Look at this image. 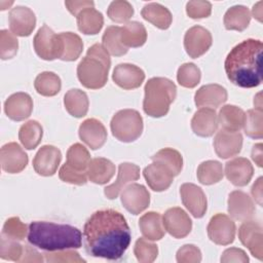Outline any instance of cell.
<instances>
[{"label":"cell","mask_w":263,"mask_h":263,"mask_svg":"<svg viewBox=\"0 0 263 263\" xmlns=\"http://www.w3.org/2000/svg\"><path fill=\"white\" fill-rule=\"evenodd\" d=\"M112 79L123 89H134L141 86L145 79V73L138 66L124 63L115 67Z\"/></svg>","instance_id":"18"},{"label":"cell","mask_w":263,"mask_h":263,"mask_svg":"<svg viewBox=\"0 0 263 263\" xmlns=\"http://www.w3.org/2000/svg\"><path fill=\"white\" fill-rule=\"evenodd\" d=\"M120 39L125 47H140L147 40V31L139 22H128L121 27Z\"/></svg>","instance_id":"33"},{"label":"cell","mask_w":263,"mask_h":263,"mask_svg":"<svg viewBox=\"0 0 263 263\" xmlns=\"http://www.w3.org/2000/svg\"><path fill=\"white\" fill-rule=\"evenodd\" d=\"M141 14L144 20L161 30L168 29L173 21L171 11L165 6L155 2L146 4L142 8Z\"/></svg>","instance_id":"29"},{"label":"cell","mask_w":263,"mask_h":263,"mask_svg":"<svg viewBox=\"0 0 263 263\" xmlns=\"http://www.w3.org/2000/svg\"><path fill=\"white\" fill-rule=\"evenodd\" d=\"M120 33H121V27L110 26L105 30L102 38L104 48L110 54L115 57H121L125 54L128 50V48L125 47L121 42Z\"/></svg>","instance_id":"38"},{"label":"cell","mask_w":263,"mask_h":263,"mask_svg":"<svg viewBox=\"0 0 263 263\" xmlns=\"http://www.w3.org/2000/svg\"><path fill=\"white\" fill-rule=\"evenodd\" d=\"M0 155L2 170L8 174L21 173L28 164V155L17 143L3 145Z\"/></svg>","instance_id":"16"},{"label":"cell","mask_w":263,"mask_h":263,"mask_svg":"<svg viewBox=\"0 0 263 263\" xmlns=\"http://www.w3.org/2000/svg\"><path fill=\"white\" fill-rule=\"evenodd\" d=\"M201 73L199 68L193 63H186L180 66L177 72V80L179 84L186 88H193L199 82Z\"/></svg>","instance_id":"42"},{"label":"cell","mask_w":263,"mask_h":263,"mask_svg":"<svg viewBox=\"0 0 263 263\" xmlns=\"http://www.w3.org/2000/svg\"><path fill=\"white\" fill-rule=\"evenodd\" d=\"M162 223L164 229L175 238L187 236L192 229V221L188 214L181 208L168 209L163 217Z\"/></svg>","instance_id":"11"},{"label":"cell","mask_w":263,"mask_h":263,"mask_svg":"<svg viewBox=\"0 0 263 263\" xmlns=\"http://www.w3.org/2000/svg\"><path fill=\"white\" fill-rule=\"evenodd\" d=\"M243 129L248 137L261 139L263 137V115L262 110L251 109L246 113Z\"/></svg>","instance_id":"43"},{"label":"cell","mask_w":263,"mask_h":263,"mask_svg":"<svg viewBox=\"0 0 263 263\" xmlns=\"http://www.w3.org/2000/svg\"><path fill=\"white\" fill-rule=\"evenodd\" d=\"M33 45L39 58L45 61L61 59L63 55V41L60 34H55L48 26L43 25L36 33Z\"/></svg>","instance_id":"7"},{"label":"cell","mask_w":263,"mask_h":263,"mask_svg":"<svg viewBox=\"0 0 263 263\" xmlns=\"http://www.w3.org/2000/svg\"><path fill=\"white\" fill-rule=\"evenodd\" d=\"M252 13L256 20H258L259 22H262V2L261 1L258 2L256 5H254Z\"/></svg>","instance_id":"58"},{"label":"cell","mask_w":263,"mask_h":263,"mask_svg":"<svg viewBox=\"0 0 263 263\" xmlns=\"http://www.w3.org/2000/svg\"><path fill=\"white\" fill-rule=\"evenodd\" d=\"M213 39L209 30L201 26H193L184 36V47L187 54L197 59L204 54L212 46Z\"/></svg>","instance_id":"9"},{"label":"cell","mask_w":263,"mask_h":263,"mask_svg":"<svg viewBox=\"0 0 263 263\" xmlns=\"http://www.w3.org/2000/svg\"><path fill=\"white\" fill-rule=\"evenodd\" d=\"M88 150L81 144H73L67 151V163L78 171H86L90 162Z\"/></svg>","instance_id":"41"},{"label":"cell","mask_w":263,"mask_h":263,"mask_svg":"<svg viewBox=\"0 0 263 263\" xmlns=\"http://www.w3.org/2000/svg\"><path fill=\"white\" fill-rule=\"evenodd\" d=\"M134 254L141 263H151L158 255V248L155 243L150 242L147 238L137 239L134 248Z\"/></svg>","instance_id":"46"},{"label":"cell","mask_w":263,"mask_h":263,"mask_svg":"<svg viewBox=\"0 0 263 263\" xmlns=\"http://www.w3.org/2000/svg\"><path fill=\"white\" fill-rule=\"evenodd\" d=\"M186 12L189 17L194 20L208 17L212 12V4L203 0L189 1L186 4Z\"/></svg>","instance_id":"51"},{"label":"cell","mask_w":263,"mask_h":263,"mask_svg":"<svg viewBox=\"0 0 263 263\" xmlns=\"http://www.w3.org/2000/svg\"><path fill=\"white\" fill-rule=\"evenodd\" d=\"M176 258L179 263H198L201 261V252L194 245H185L178 250Z\"/></svg>","instance_id":"52"},{"label":"cell","mask_w":263,"mask_h":263,"mask_svg":"<svg viewBox=\"0 0 263 263\" xmlns=\"http://www.w3.org/2000/svg\"><path fill=\"white\" fill-rule=\"evenodd\" d=\"M107 14L109 18L115 23H128L129 18L134 15V8L128 1L115 0L110 3Z\"/></svg>","instance_id":"44"},{"label":"cell","mask_w":263,"mask_h":263,"mask_svg":"<svg viewBox=\"0 0 263 263\" xmlns=\"http://www.w3.org/2000/svg\"><path fill=\"white\" fill-rule=\"evenodd\" d=\"M256 212L252 198L240 190L232 191L228 196V213L238 221L251 220Z\"/></svg>","instance_id":"20"},{"label":"cell","mask_w":263,"mask_h":263,"mask_svg":"<svg viewBox=\"0 0 263 263\" xmlns=\"http://www.w3.org/2000/svg\"><path fill=\"white\" fill-rule=\"evenodd\" d=\"M262 49L260 40L247 39L230 50L224 66L227 77L233 84L252 88L262 82Z\"/></svg>","instance_id":"2"},{"label":"cell","mask_w":263,"mask_h":263,"mask_svg":"<svg viewBox=\"0 0 263 263\" xmlns=\"http://www.w3.org/2000/svg\"><path fill=\"white\" fill-rule=\"evenodd\" d=\"M245 119V111L234 105L223 106L218 115V122L221 128L228 132H238L243 126Z\"/></svg>","instance_id":"31"},{"label":"cell","mask_w":263,"mask_h":263,"mask_svg":"<svg viewBox=\"0 0 263 263\" xmlns=\"http://www.w3.org/2000/svg\"><path fill=\"white\" fill-rule=\"evenodd\" d=\"M221 262L229 263V262H239V263H247L249 262V257L247 254L237 248H230L223 252L221 257Z\"/></svg>","instance_id":"53"},{"label":"cell","mask_w":263,"mask_h":263,"mask_svg":"<svg viewBox=\"0 0 263 263\" xmlns=\"http://www.w3.org/2000/svg\"><path fill=\"white\" fill-rule=\"evenodd\" d=\"M78 134L81 141L92 150L103 147L107 140V130L104 124L96 118L85 119L80 124Z\"/></svg>","instance_id":"19"},{"label":"cell","mask_w":263,"mask_h":263,"mask_svg":"<svg viewBox=\"0 0 263 263\" xmlns=\"http://www.w3.org/2000/svg\"><path fill=\"white\" fill-rule=\"evenodd\" d=\"M65 5L68 8V10L70 11V13H72L73 15L77 16V14L82 11L84 8L87 7H93L95 3L93 1H89V0H82V1H65Z\"/></svg>","instance_id":"54"},{"label":"cell","mask_w":263,"mask_h":263,"mask_svg":"<svg viewBox=\"0 0 263 263\" xmlns=\"http://www.w3.org/2000/svg\"><path fill=\"white\" fill-rule=\"evenodd\" d=\"M60 36L63 41V55L61 58L62 61L72 62L76 61L83 49V42L81 38L72 32H63L60 33Z\"/></svg>","instance_id":"39"},{"label":"cell","mask_w":263,"mask_h":263,"mask_svg":"<svg viewBox=\"0 0 263 263\" xmlns=\"http://www.w3.org/2000/svg\"><path fill=\"white\" fill-rule=\"evenodd\" d=\"M78 30L85 35L98 34L104 25L103 14L95 7H87L80 11L77 16Z\"/></svg>","instance_id":"28"},{"label":"cell","mask_w":263,"mask_h":263,"mask_svg":"<svg viewBox=\"0 0 263 263\" xmlns=\"http://www.w3.org/2000/svg\"><path fill=\"white\" fill-rule=\"evenodd\" d=\"M4 111L11 120H25L33 111L32 98L26 92H15L5 101Z\"/></svg>","instance_id":"22"},{"label":"cell","mask_w":263,"mask_h":263,"mask_svg":"<svg viewBox=\"0 0 263 263\" xmlns=\"http://www.w3.org/2000/svg\"><path fill=\"white\" fill-rule=\"evenodd\" d=\"M28 228V241L47 252L79 249L82 246L80 230L71 225L35 221Z\"/></svg>","instance_id":"3"},{"label":"cell","mask_w":263,"mask_h":263,"mask_svg":"<svg viewBox=\"0 0 263 263\" xmlns=\"http://www.w3.org/2000/svg\"><path fill=\"white\" fill-rule=\"evenodd\" d=\"M144 178L148 186L156 192L166 190L173 183V173L161 162L153 161L143 171Z\"/></svg>","instance_id":"21"},{"label":"cell","mask_w":263,"mask_h":263,"mask_svg":"<svg viewBox=\"0 0 263 263\" xmlns=\"http://www.w3.org/2000/svg\"><path fill=\"white\" fill-rule=\"evenodd\" d=\"M140 178V167L137 164L129 163V162H123L120 163L118 166V176L116 181L105 187L104 193L107 198L114 199L118 196L122 188L134 181H137Z\"/></svg>","instance_id":"26"},{"label":"cell","mask_w":263,"mask_h":263,"mask_svg":"<svg viewBox=\"0 0 263 263\" xmlns=\"http://www.w3.org/2000/svg\"><path fill=\"white\" fill-rule=\"evenodd\" d=\"M227 101V90L219 84H206L197 89L194 102L197 107L218 108Z\"/></svg>","instance_id":"24"},{"label":"cell","mask_w":263,"mask_h":263,"mask_svg":"<svg viewBox=\"0 0 263 263\" xmlns=\"http://www.w3.org/2000/svg\"><path fill=\"white\" fill-rule=\"evenodd\" d=\"M180 195L185 208L195 218L204 216L208 208L206 196L202 189L192 183H184L180 187Z\"/></svg>","instance_id":"12"},{"label":"cell","mask_w":263,"mask_h":263,"mask_svg":"<svg viewBox=\"0 0 263 263\" xmlns=\"http://www.w3.org/2000/svg\"><path fill=\"white\" fill-rule=\"evenodd\" d=\"M139 227L144 237L153 241L161 239L165 233L162 218L156 212L144 214L139 220Z\"/></svg>","instance_id":"30"},{"label":"cell","mask_w":263,"mask_h":263,"mask_svg":"<svg viewBox=\"0 0 263 263\" xmlns=\"http://www.w3.org/2000/svg\"><path fill=\"white\" fill-rule=\"evenodd\" d=\"M223 22L227 30L243 31L251 22V12L243 5H234L225 12Z\"/></svg>","instance_id":"34"},{"label":"cell","mask_w":263,"mask_h":263,"mask_svg":"<svg viewBox=\"0 0 263 263\" xmlns=\"http://www.w3.org/2000/svg\"><path fill=\"white\" fill-rule=\"evenodd\" d=\"M111 66L109 52L103 45H91L86 55L77 66V77L80 83L89 89H99L105 86Z\"/></svg>","instance_id":"4"},{"label":"cell","mask_w":263,"mask_h":263,"mask_svg":"<svg viewBox=\"0 0 263 263\" xmlns=\"http://www.w3.org/2000/svg\"><path fill=\"white\" fill-rule=\"evenodd\" d=\"M112 135L120 142L136 141L143 132V118L134 109H123L115 113L110 123Z\"/></svg>","instance_id":"6"},{"label":"cell","mask_w":263,"mask_h":263,"mask_svg":"<svg viewBox=\"0 0 263 263\" xmlns=\"http://www.w3.org/2000/svg\"><path fill=\"white\" fill-rule=\"evenodd\" d=\"M88 179L99 185L108 183L115 174V165L112 161L104 157H97L90 160L87 166Z\"/></svg>","instance_id":"27"},{"label":"cell","mask_w":263,"mask_h":263,"mask_svg":"<svg viewBox=\"0 0 263 263\" xmlns=\"http://www.w3.org/2000/svg\"><path fill=\"white\" fill-rule=\"evenodd\" d=\"M64 105L70 115L76 118H81L86 115L89 102L87 95L84 91L78 88H73L66 92L64 97Z\"/></svg>","instance_id":"32"},{"label":"cell","mask_w":263,"mask_h":263,"mask_svg":"<svg viewBox=\"0 0 263 263\" xmlns=\"http://www.w3.org/2000/svg\"><path fill=\"white\" fill-rule=\"evenodd\" d=\"M43 258L40 253H38L35 249L25 246L24 254L20 262H42Z\"/></svg>","instance_id":"55"},{"label":"cell","mask_w":263,"mask_h":263,"mask_svg":"<svg viewBox=\"0 0 263 263\" xmlns=\"http://www.w3.org/2000/svg\"><path fill=\"white\" fill-rule=\"evenodd\" d=\"M206 230L209 238L216 245H230L235 237V224L225 214H216L213 216Z\"/></svg>","instance_id":"8"},{"label":"cell","mask_w":263,"mask_h":263,"mask_svg":"<svg viewBox=\"0 0 263 263\" xmlns=\"http://www.w3.org/2000/svg\"><path fill=\"white\" fill-rule=\"evenodd\" d=\"M242 136L239 132H228L220 129L214 139L216 154L223 159L233 157L241 151Z\"/></svg>","instance_id":"17"},{"label":"cell","mask_w":263,"mask_h":263,"mask_svg":"<svg viewBox=\"0 0 263 263\" xmlns=\"http://www.w3.org/2000/svg\"><path fill=\"white\" fill-rule=\"evenodd\" d=\"M224 175L223 165L217 160H206L199 164L197 168V179L203 185H212L222 180Z\"/></svg>","instance_id":"37"},{"label":"cell","mask_w":263,"mask_h":263,"mask_svg":"<svg viewBox=\"0 0 263 263\" xmlns=\"http://www.w3.org/2000/svg\"><path fill=\"white\" fill-rule=\"evenodd\" d=\"M254 174V167L249 159L236 157L228 161L225 165V175L227 179L237 187L249 184Z\"/></svg>","instance_id":"23"},{"label":"cell","mask_w":263,"mask_h":263,"mask_svg":"<svg viewBox=\"0 0 263 263\" xmlns=\"http://www.w3.org/2000/svg\"><path fill=\"white\" fill-rule=\"evenodd\" d=\"M43 129L41 124L36 120H29L24 123L18 130V140L22 145L28 149H35L41 142Z\"/></svg>","instance_id":"35"},{"label":"cell","mask_w":263,"mask_h":263,"mask_svg":"<svg viewBox=\"0 0 263 263\" xmlns=\"http://www.w3.org/2000/svg\"><path fill=\"white\" fill-rule=\"evenodd\" d=\"M25 246H22L18 240L8 238L1 234L0 240V258L4 260L20 262L24 254Z\"/></svg>","instance_id":"45"},{"label":"cell","mask_w":263,"mask_h":263,"mask_svg":"<svg viewBox=\"0 0 263 263\" xmlns=\"http://www.w3.org/2000/svg\"><path fill=\"white\" fill-rule=\"evenodd\" d=\"M8 22L12 34L20 37H27L35 29L36 16L29 7L15 6L9 11Z\"/></svg>","instance_id":"15"},{"label":"cell","mask_w":263,"mask_h":263,"mask_svg":"<svg viewBox=\"0 0 263 263\" xmlns=\"http://www.w3.org/2000/svg\"><path fill=\"white\" fill-rule=\"evenodd\" d=\"M262 144L254 145L252 149V159L256 162L258 166H262Z\"/></svg>","instance_id":"57"},{"label":"cell","mask_w":263,"mask_h":263,"mask_svg":"<svg viewBox=\"0 0 263 263\" xmlns=\"http://www.w3.org/2000/svg\"><path fill=\"white\" fill-rule=\"evenodd\" d=\"M60 179L69 184L73 185H84L87 182V172L86 171H78L69 165L67 162L62 165L59 172Z\"/></svg>","instance_id":"49"},{"label":"cell","mask_w":263,"mask_h":263,"mask_svg":"<svg viewBox=\"0 0 263 263\" xmlns=\"http://www.w3.org/2000/svg\"><path fill=\"white\" fill-rule=\"evenodd\" d=\"M238 238L255 258L263 259V234L259 223L250 220L245 221L238 229Z\"/></svg>","instance_id":"13"},{"label":"cell","mask_w":263,"mask_h":263,"mask_svg":"<svg viewBox=\"0 0 263 263\" xmlns=\"http://www.w3.org/2000/svg\"><path fill=\"white\" fill-rule=\"evenodd\" d=\"M218 115L212 108H200L191 119V128L199 137H211L218 128Z\"/></svg>","instance_id":"25"},{"label":"cell","mask_w":263,"mask_h":263,"mask_svg":"<svg viewBox=\"0 0 263 263\" xmlns=\"http://www.w3.org/2000/svg\"><path fill=\"white\" fill-rule=\"evenodd\" d=\"M18 49V41L14 34L8 30L0 31V58L2 60L12 59Z\"/></svg>","instance_id":"47"},{"label":"cell","mask_w":263,"mask_h":263,"mask_svg":"<svg viewBox=\"0 0 263 263\" xmlns=\"http://www.w3.org/2000/svg\"><path fill=\"white\" fill-rule=\"evenodd\" d=\"M152 161H158L164 164L174 176H178L183 167V157L181 153L173 148H163L156 152L152 157Z\"/></svg>","instance_id":"40"},{"label":"cell","mask_w":263,"mask_h":263,"mask_svg":"<svg viewBox=\"0 0 263 263\" xmlns=\"http://www.w3.org/2000/svg\"><path fill=\"white\" fill-rule=\"evenodd\" d=\"M34 87L36 91L44 97H53L58 95L62 87L60 77L53 72H42L40 73L35 81Z\"/></svg>","instance_id":"36"},{"label":"cell","mask_w":263,"mask_h":263,"mask_svg":"<svg viewBox=\"0 0 263 263\" xmlns=\"http://www.w3.org/2000/svg\"><path fill=\"white\" fill-rule=\"evenodd\" d=\"M28 229L29 228H27V225L23 223L18 217H12L6 220L4 223L1 234L8 238L20 241L26 237Z\"/></svg>","instance_id":"48"},{"label":"cell","mask_w":263,"mask_h":263,"mask_svg":"<svg viewBox=\"0 0 263 263\" xmlns=\"http://www.w3.org/2000/svg\"><path fill=\"white\" fill-rule=\"evenodd\" d=\"M5 4H7L8 6H10V5H12V4H13V2H12V1H11V2H5ZM0 5H1V10H4L5 6L3 5V2H2V1L0 2Z\"/></svg>","instance_id":"59"},{"label":"cell","mask_w":263,"mask_h":263,"mask_svg":"<svg viewBox=\"0 0 263 263\" xmlns=\"http://www.w3.org/2000/svg\"><path fill=\"white\" fill-rule=\"evenodd\" d=\"M62 160L61 151L51 145L42 146L33 159V167L35 172L44 177L55 174Z\"/></svg>","instance_id":"14"},{"label":"cell","mask_w":263,"mask_h":263,"mask_svg":"<svg viewBox=\"0 0 263 263\" xmlns=\"http://www.w3.org/2000/svg\"><path fill=\"white\" fill-rule=\"evenodd\" d=\"M45 256V261L49 263H81L85 262L79 254L72 249L69 250H61L54 252H47L43 254Z\"/></svg>","instance_id":"50"},{"label":"cell","mask_w":263,"mask_h":263,"mask_svg":"<svg viewBox=\"0 0 263 263\" xmlns=\"http://www.w3.org/2000/svg\"><path fill=\"white\" fill-rule=\"evenodd\" d=\"M144 90V112L154 118L166 115L177 96L176 84L164 77H153L146 82Z\"/></svg>","instance_id":"5"},{"label":"cell","mask_w":263,"mask_h":263,"mask_svg":"<svg viewBox=\"0 0 263 263\" xmlns=\"http://www.w3.org/2000/svg\"><path fill=\"white\" fill-rule=\"evenodd\" d=\"M120 199L127 212L133 215H139L149 206L150 193L145 186L134 183L123 189Z\"/></svg>","instance_id":"10"},{"label":"cell","mask_w":263,"mask_h":263,"mask_svg":"<svg viewBox=\"0 0 263 263\" xmlns=\"http://www.w3.org/2000/svg\"><path fill=\"white\" fill-rule=\"evenodd\" d=\"M86 251L93 257L118 260L130 242V229L124 216L115 210L95 212L83 227Z\"/></svg>","instance_id":"1"},{"label":"cell","mask_w":263,"mask_h":263,"mask_svg":"<svg viewBox=\"0 0 263 263\" xmlns=\"http://www.w3.org/2000/svg\"><path fill=\"white\" fill-rule=\"evenodd\" d=\"M253 198L258 202V204L262 205V177L258 178L257 181L254 183L251 189Z\"/></svg>","instance_id":"56"}]
</instances>
